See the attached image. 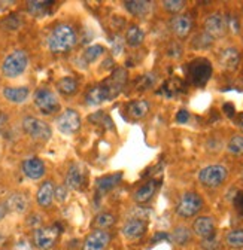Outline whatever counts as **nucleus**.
I'll return each instance as SVG.
<instances>
[{
	"mask_svg": "<svg viewBox=\"0 0 243 250\" xmlns=\"http://www.w3.org/2000/svg\"><path fill=\"white\" fill-rule=\"evenodd\" d=\"M227 177H228V170L220 164L207 166L199 173V180L206 188H218L227 180Z\"/></svg>",
	"mask_w": 243,
	"mask_h": 250,
	"instance_id": "20e7f679",
	"label": "nucleus"
},
{
	"mask_svg": "<svg viewBox=\"0 0 243 250\" xmlns=\"http://www.w3.org/2000/svg\"><path fill=\"white\" fill-rule=\"evenodd\" d=\"M201 247H203L204 250H215V249L218 247V241H217V238H215V237L207 238V240H203Z\"/></svg>",
	"mask_w": 243,
	"mask_h": 250,
	"instance_id": "58836bf2",
	"label": "nucleus"
},
{
	"mask_svg": "<svg viewBox=\"0 0 243 250\" xmlns=\"http://www.w3.org/2000/svg\"><path fill=\"white\" fill-rule=\"evenodd\" d=\"M227 150L231 155H243V136H233L227 145Z\"/></svg>",
	"mask_w": 243,
	"mask_h": 250,
	"instance_id": "473e14b6",
	"label": "nucleus"
},
{
	"mask_svg": "<svg viewBox=\"0 0 243 250\" xmlns=\"http://www.w3.org/2000/svg\"><path fill=\"white\" fill-rule=\"evenodd\" d=\"M237 125H239V128L243 131V113H240L239 119H237Z\"/></svg>",
	"mask_w": 243,
	"mask_h": 250,
	"instance_id": "49530a36",
	"label": "nucleus"
},
{
	"mask_svg": "<svg viewBox=\"0 0 243 250\" xmlns=\"http://www.w3.org/2000/svg\"><path fill=\"white\" fill-rule=\"evenodd\" d=\"M49 5H52V3L51 2H28L27 3L28 11L33 15H42L48 9L46 6H49Z\"/></svg>",
	"mask_w": 243,
	"mask_h": 250,
	"instance_id": "f704fd0d",
	"label": "nucleus"
},
{
	"mask_svg": "<svg viewBox=\"0 0 243 250\" xmlns=\"http://www.w3.org/2000/svg\"><path fill=\"white\" fill-rule=\"evenodd\" d=\"M5 206H6L8 211H14V213L21 214V213H25L28 208V198L22 192H14L6 198Z\"/></svg>",
	"mask_w": 243,
	"mask_h": 250,
	"instance_id": "a211bd4d",
	"label": "nucleus"
},
{
	"mask_svg": "<svg viewBox=\"0 0 243 250\" xmlns=\"http://www.w3.org/2000/svg\"><path fill=\"white\" fill-rule=\"evenodd\" d=\"M84 180H85V174H84L82 166L78 163H73L67 170V174L65 179V186L67 188V189L76 191V189H79V188H82Z\"/></svg>",
	"mask_w": 243,
	"mask_h": 250,
	"instance_id": "2eb2a0df",
	"label": "nucleus"
},
{
	"mask_svg": "<svg viewBox=\"0 0 243 250\" xmlns=\"http://www.w3.org/2000/svg\"><path fill=\"white\" fill-rule=\"evenodd\" d=\"M203 207V198L197 192H185L182 194L177 206H176V214L180 217H193L196 216Z\"/></svg>",
	"mask_w": 243,
	"mask_h": 250,
	"instance_id": "39448f33",
	"label": "nucleus"
},
{
	"mask_svg": "<svg viewBox=\"0 0 243 250\" xmlns=\"http://www.w3.org/2000/svg\"><path fill=\"white\" fill-rule=\"evenodd\" d=\"M22 173L32 180H39L45 176V164L39 158H27L22 163Z\"/></svg>",
	"mask_w": 243,
	"mask_h": 250,
	"instance_id": "dca6fc26",
	"label": "nucleus"
},
{
	"mask_svg": "<svg viewBox=\"0 0 243 250\" xmlns=\"http://www.w3.org/2000/svg\"><path fill=\"white\" fill-rule=\"evenodd\" d=\"M167 54H169V57H172V58H179L180 54H182L180 45H179V43H170V46H169V49H167Z\"/></svg>",
	"mask_w": 243,
	"mask_h": 250,
	"instance_id": "4c0bfd02",
	"label": "nucleus"
},
{
	"mask_svg": "<svg viewBox=\"0 0 243 250\" xmlns=\"http://www.w3.org/2000/svg\"><path fill=\"white\" fill-rule=\"evenodd\" d=\"M67 195H69V189H67V188H66L65 185H62V186H57V188H55L54 198H57V200H58L60 203L66 201Z\"/></svg>",
	"mask_w": 243,
	"mask_h": 250,
	"instance_id": "c9c22d12",
	"label": "nucleus"
},
{
	"mask_svg": "<svg viewBox=\"0 0 243 250\" xmlns=\"http://www.w3.org/2000/svg\"><path fill=\"white\" fill-rule=\"evenodd\" d=\"M225 243L231 249H243V229L237 228L230 231L225 237Z\"/></svg>",
	"mask_w": 243,
	"mask_h": 250,
	"instance_id": "c85d7f7f",
	"label": "nucleus"
},
{
	"mask_svg": "<svg viewBox=\"0 0 243 250\" xmlns=\"http://www.w3.org/2000/svg\"><path fill=\"white\" fill-rule=\"evenodd\" d=\"M78 36L76 31L69 24H58L52 28L48 36V48L54 54H65L69 52L76 45Z\"/></svg>",
	"mask_w": 243,
	"mask_h": 250,
	"instance_id": "f257e3e1",
	"label": "nucleus"
},
{
	"mask_svg": "<svg viewBox=\"0 0 243 250\" xmlns=\"http://www.w3.org/2000/svg\"><path fill=\"white\" fill-rule=\"evenodd\" d=\"M240 54L236 48H225L220 52V62L227 70H234L239 66Z\"/></svg>",
	"mask_w": 243,
	"mask_h": 250,
	"instance_id": "5701e85b",
	"label": "nucleus"
},
{
	"mask_svg": "<svg viewBox=\"0 0 243 250\" xmlns=\"http://www.w3.org/2000/svg\"><path fill=\"white\" fill-rule=\"evenodd\" d=\"M124 6H126V9L132 15L139 17V18H143L145 15L149 14L151 6H153V5H151L149 2H143V0H139V2H126Z\"/></svg>",
	"mask_w": 243,
	"mask_h": 250,
	"instance_id": "393cba45",
	"label": "nucleus"
},
{
	"mask_svg": "<svg viewBox=\"0 0 243 250\" xmlns=\"http://www.w3.org/2000/svg\"><path fill=\"white\" fill-rule=\"evenodd\" d=\"M212 72H214V67H212L210 61L206 58H197L193 62H190L188 73L191 82L196 86H204L209 82Z\"/></svg>",
	"mask_w": 243,
	"mask_h": 250,
	"instance_id": "423d86ee",
	"label": "nucleus"
},
{
	"mask_svg": "<svg viewBox=\"0 0 243 250\" xmlns=\"http://www.w3.org/2000/svg\"><path fill=\"white\" fill-rule=\"evenodd\" d=\"M76 88H78V82L72 76L62 78L57 82V89L62 94H65V96H72V94L76 92Z\"/></svg>",
	"mask_w": 243,
	"mask_h": 250,
	"instance_id": "bb28decb",
	"label": "nucleus"
},
{
	"mask_svg": "<svg viewBox=\"0 0 243 250\" xmlns=\"http://www.w3.org/2000/svg\"><path fill=\"white\" fill-rule=\"evenodd\" d=\"M154 82H155V79H154V75H145V76H142L140 78V81H139V88L140 89H146V88H149V86H153L154 85Z\"/></svg>",
	"mask_w": 243,
	"mask_h": 250,
	"instance_id": "e433bc0d",
	"label": "nucleus"
},
{
	"mask_svg": "<svg viewBox=\"0 0 243 250\" xmlns=\"http://www.w3.org/2000/svg\"><path fill=\"white\" fill-rule=\"evenodd\" d=\"M54 192H55V186L51 180H45L38 189L36 194V201L41 207L46 208L52 204L54 201Z\"/></svg>",
	"mask_w": 243,
	"mask_h": 250,
	"instance_id": "6ab92c4d",
	"label": "nucleus"
},
{
	"mask_svg": "<svg viewBox=\"0 0 243 250\" xmlns=\"http://www.w3.org/2000/svg\"><path fill=\"white\" fill-rule=\"evenodd\" d=\"M170 240L177 246H185L191 240V231L187 227H177L170 235Z\"/></svg>",
	"mask_w": 243,
	"mask_h": 250,
	"instance_id": "cd10ccee",
	"label": "nucleus"
},
{
	"mask_svg": "<svg viewBox=\"0 0 243 250\" xmlns=\"http://www.w3.org/2000/svg\"><path fill=\"white\" fill-rule=\"evenodd\" d=\"M121 179H123V173H121V171L97 179V180H96V188H97L99 195H105V194H108L109 191H112L113 188L121 182Z\"/></svg>",
	"mask_w": 243,
	"mask_h": 250,
	"instance_id": "4be33fe9",
	"label": "nucleus"
},
{
	"mask_svg": "<svg viewBox=\"0 0 243 250\" xmlns=\"http://www.w3.org/2000/svg\"><path fill=\"white\" fill-rule=\"evenodd\" d=\"M193 232L201 240L215 237V221L210 216H200L193 224Z\"/></svg>",
	"mask_w": 243,
	"mask_h": 250,
	"instance_id": "ddd939ff",
	"label": "nucleus"
},
{
	"mask_svg": "<svg viewBox=\"0 0 243 250\" xmlns=\"http://www.w3.org/2000/svg\"><path fill=\"white\" fill-rule=\"evenodd\" d=\"M146 222L140 217H134L127 221L123 228H121V234H123L127 240H137L140 237H143V234L146 232Z\"/></svg>",
	"mask_w": 243,
	"mask_h": 250,
	"instance_id": "4468645a",
	"label": "nucleus"
},
{
	"mask_svg": "<svg viewBox=\"0 0 243 250\" xmlns=\"http://www.w3.org/2000/svg\"><path fill=\"white\" fill-rule=\"evenodd\" d=\"M157 188H158V182L157 180H149V182H146L145 185H142L139 189L133 194V200L136 203H139V204L148 203L151 198L154 197Z\"/></svg>",
	"mask_w": 243,
	"mask_h": 250,
	"instance_id": "412c9836",
	"label": "nucleus"
},
{
	"mask_svg": "<svg viewBox=\"0 0 243 250\" xmlns=\"http://www.w3.org/2000/svg\"><path fill=\"white\" fill-rule=\"evenodd\" d=\"M185 2L184 0H166V2H163V6L167 12L170 14H179L184 11L185 8Z\"/></svg>",
	"mask_w": 243,
	"mask_h": 250,
	"instance_id": "72a5a7b5",
	"label": "nucleus"
},
{
	"mask_svg": "<svg viewBox=\"0 0 243 250\" xmlns=\"http://www.w3.org/2000/svg\"><path fill=\"white\" fill-rule=\"evenodd\" d=\"M57 128L63 134H73L81 128V116L73 109H66L58 115L57 121Z\"/></svg>",
	"mask_w": 243,
	"mask_h": 250,
	"instance_id": "1a4fd4ad",
	"label": "nucleus"
},
{
	"mask_svg": "<svg viewBox=\"0 0 243 250\" xmlns=\"http://www.w3.org/2000/svg\"><path fill=\"white\" fill-rule=\"evenodd\" d=\"M110 91L108 88V85H97L94 88H91L88 92H87V104L89 106H97V104H102L103 102H106L108 99H110Z\"/></svg>",
	"mask_w": 243,
	"mask_h": 250,
	"instance_id": "f3484780",
	"label": "nucleus"
},
{
	"mask_svg": "<svg viewBox=\"0 0 243 250\" xmlns=\"http://www.w3.org/2000/svg\"><path fill=\"white\" fill-rule=\"evenodd\" d=\"M129 110V115L136 118V119H140V118H145L149 112V103L146 100H136V102H132L127 107Z\"/></svg>",
	"mask_w": 243,
	"mask_h": 250,
	"instance_id": "a878e982",
	"label": "nucleus"
},
{
	"mask_svg": "<svg viewBox=\"0 0 243 250\" xmlns=\"http://www.w3.org/2000/svg\"><path fill=\"white\" fill-rule=\"evenodd\" d=\"M60 229L57 227L36 228L33 234V244L39 250H51L58 238Z\"/></svg>",
	"mask_w": 243,
	"mask_h": 250,
	"instance_id": "9d476101",
	"label": "nucleus"
},
{
	"mask_svg": "<svg viewBox=\"0 0 243 250\" xmlns=\"http://www.w3.org/2000/svg\"><path fill=\"white\" fill-rule=\"evenodd\" d=\"M30 96V89L27 86H6L3 88V97L15 104L24 103Z\"/></svg>",
	"mask_w": 243,
	"mask_h": 250,
	"instance_id": "aec40b11",
	"label": "nucleus"
},
{
	"mask_svg": "<svg viewBox=\"0 0 243 250\" xmlns=\"http://www.w3.org/2000/svg\"><path fill=\"white\" fill-rule=\"evenodd\" d=\"M188 119H190V112L185 110V109H182V110H179V112L176 113V121H177L179 124H187Z\"/></svg>",
	"mask_w": 243,
	"mask_h": 250,
	"instance_id": "ea45409f",
	"label": "nucleus"
},
{
	"mask_svg": "<svg viewBox=\"0 0 243 250\" xmlns=\"http://www.w3.org/2000/svg\"><path fill=\"white\" fill-rule=\"evenodd\" d=\"M170 28L173 35L179 39H185L193 30V18L187 14H179L175 15L170 21Z\"/></svg>",
	"mask_w": 243,
	"mask_h": 250,
	"instance_id": "f8f14e48",
	"label": "nucleus"
},
{
	"mask_svg": "<svg viewBox=\"0 0 243 250\" xmlns=\"http://www.w3.org/2000/svg\"><path fill=\"white\" fill-rule=\"evenodd\" d=\"M115 222H116V219H115L113 214H110V213H99L96 216V219H94V227L97 229L105 231V229L110 228Z\"/></svg>",
	"mask_w": 243,
	"mask_h": 250,
	"instance_id": "c756f323",
	"label": "nucleus"
},
{
	"mask_svg": "<svg viewBox=\"0 0 243 250\" xmlns=\"http://www.w3.org/2000/svg\"><path fill=\"white\" fill-rule=\"evenodd\" d=\"M28 66V55L22 49L12 51L8 54L2 62V73L6 78H18L21 76Z\"/></svg>",
	"mask_w": 243,
	"mask_h": 250,
	"instance_id": "f03ea898",
	"label": "nucleus"
},
{
	"mask_svg": "<svg viewBox=\"0 0 243 250\" xmlns=\"http://www.w3.org/2000/svg\"><path fill=\"white\" fill-rule=\"evenodd\" d=\"M109 243H110L109 232L103 229H94L85 238L82 250H106Z\"/></svg>",
	"mask_w": 243,
	"mask_h": 250,
	"instance_id": "9b49d317",
	"label": "nucleus"
},
{
	"mask_svg": "<svg viewBox=\"0 0 243 250\" xmlns=\"http://www.w3.org/2000/svg\"><path fill=\"white\" fill-rule=\"evenodd\" d=\"M123 48H124L123 41H121V38H116V43L113 42V45H112V52H113V55H119L121 52H123Z\"/></svg>",
	"mask_w": 243,
	"mask_h": 250,
	"instance_id": "37998d69",
	"label": "nucleus"
},
{
	"mask_svg": "<svg viewBox=\"0 0 243 250\" xmlns=\"http://www.w3.org/2000/svg\"><path fill=\"white\" fill-rule=\"evenodd\" d=\"M6 214H8V208H6L5 203H0V221H3Z\"/></svg>",
	"mask_w": 243,
	"mask_h": 250,
	"instance_id": "a18cd8bd",
	"label": "nucleus"
},
{
	"mask_svg": "<svg viewBox=\"0 0 243 250\" xmlns=\"http://www.w3.org/2000/svg\"><path fill=\"white\" fill-rule=\"evenodd\" d=\"M35 106L42 115H54L60 109V102L54 91L41 88L35 92Z\"/></svg>",
	"mask_w": 243,
	"mask_h": 250,
	"instance_id": "0eeeda50",
	"label": "nucleus"
},
{
	"mask_svg": "<svg viewBox=\"0 0 243 250\" xmlns=\"http://www.w3.org/2000/svg\"><path fill=\"white\" fill-rule=\"evenodd\" d=\"M224 112H225V113H227V116H230V118H233V116H234V113H236L234 106H233V104H230V103L224 104Z\"/></svg>",
	"mask_w": 243,
	"mask_h": 250,
	"instance_id": "c03bdc74",
	"label": "nucleus"
},
{
	"mask_svg": "<svg viewBox=\"0 0 243 250\" xmlns=\"http://www.w3.org/2000/svg\"><path fill=\"white\" fill-rule=\"evenodd\" d=\"M212 42H214V39H212L209 35H206L204 31H201V33H199L193 39V48L194 49H199V51H203V49L210 48L212 46Z\"/></svg>",
	"mask_w": 243,
	"mask_h": 250,
	"instance_id": "2f4dec72",
	"label": "nucleus"
},
{
	"mask_svg": "<svg viewBox=\"0 0 243 250\" xmlns=\"http://www.w3.org/2000/svg\"><path fill=\"white\" fill-rule=\"evenodd\" d=\"M234 206H236L237 211H239L240 214H243V191L239 192V194L234 197Z\"/></svg>",
	"mask_w": 243,
	"mask_h": 250,
	"instance_id": "79ce46f5",
	"label": "nucleus"
},
{
	"mask_svg": "<svg viewBox=\"0 0 243 250\" xmlns=\"http://www.w3.org/2000/svg\"><path fill=\"white\" fill-rule=\"evenodd\" d=\"M160 241H170V234L167 232H155V235L151 240V243H160Z\"/></svg>",
	"mask_w": 243,
	"mask_h": 250,
	"instance_id": "a19ab883",
	"label": "nucleus"
},
{
	"mask_svg": "<svg viewBox=\"0 0 243 250\" xmlns=\"http://www.w3.org/2000/svg\"><path fill=\"white\" fill-rule=\"evenodd\" d=\"M228 31V24H227V17L215 12V14H210L206 21H204V33L209 35L212 39H220L224 38Z\"/></svg>",
	"mask_w": 243,
	"mask_h": 250,
	"instance_id": "6e6552de",
	"label": "nucleus"
},
{
	"mask_svg": "<svg viewBox=\"0 0 243 250\" xmlns=\"http://www.w3.org/2000/svg\"><path fill=\"white\" fill-rule=\"evenodd\" d=\"M105 52H106L105 46H102V45H91V46H88L85 49L84 58H85L87 62H94L96 60H99L100 57H103Z\"/></svg>",
	"mask_w": 243,
	"mask_h": 250,
	"instance_id": "7c9ffc66",
	"label": "nucleus"
},
{
	"mask_svg": "<svg viewBox=\"0 0 243 250\" xmlns=\"http://www.w3.org/2000/svg\"><path fill=\"white\" fill-rule=\"evenodd\" d=\"M22 130L32 139L41 140V142H46L52 136L49 125L46 122H44L42 119H38L35 116H25L22 119Z\"/></svg>",
	"mask_w": 243,
	"mask_h": 250,
	"instance_id": "7ed1b4c3",
	"label": "nucleus"
},
{
	"mask_svg": "<svg viewBox=\"0 0 243 250\" xmlns=\"http://www.w3.org/2000/svg\"><path fill=\"white\" fill-rule=\"evenodd\" d=\"M145 41V31L139 25H132L126 31V43L130 48H137Z\"/></svg>",
	"mask_w": 243,
	"mask_h": 250,
	"instance_id": "b1692460",
	"label": "nucleus"
}]
</instances>
